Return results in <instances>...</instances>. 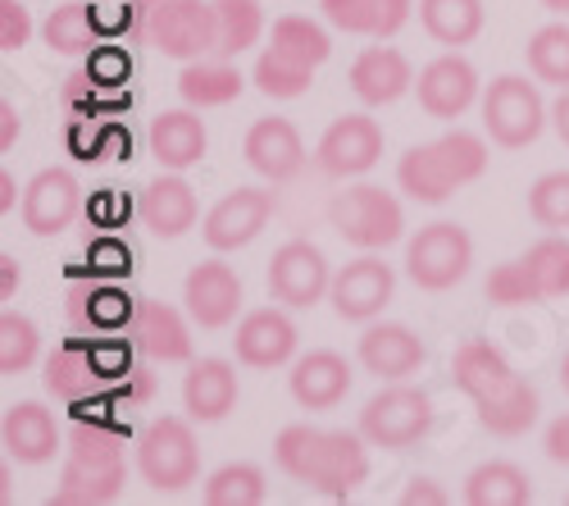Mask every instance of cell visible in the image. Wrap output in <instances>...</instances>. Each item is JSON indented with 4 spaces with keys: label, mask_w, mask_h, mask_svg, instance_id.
<instances>
[{
    "label": "cell",
    "mask_w": 569,
    "mask_h": 506,
    "mask_svg": "<svg viewBox=\"0 0 569 506\" xmlns=\"http://www.w3.org/2000/svg\"><path fill=\"white\" fill-rule=\"evenodd\" d=\"M451 375L456 388L473 401L479 410V425L497 438H519L529 434L538 420V393L510 370V360L483 343V338H469L456 347L451 356Z\"/></svg>",
    "instance_id": "cell-1"
},
{
    "label": "cell",
    "mask_w": 569,
    "mask_h": 506,
    "mask_svg": "<svg viewBox=\"0 0 569 506\" xmlns=\"http://www.w3.org/2000/svg\"><path fill=\"white\" fill-rule=\"evenodd\" d=\"M69 462L60 475V493L51 502L60 506H106L123 493L128 462H123V438L101 420H78L64 438Z\"/></svg>",
    "instance_id": "cell-2"
},
{
    "label": "cell",
    "mask_w": 569,
    "mask_h": 506,
    "mask_svg": "<svg viewBox=\"0 0 569 506\" xmlns=\"http://www.w3.org/2000/svg\"><path fill=\"white\" fill-rule=\"evenodd\" d=\"M141 41L182 65L214 56L219 46L214 6L210 0H141Z\"/></svg>",
    "instance_id": "cell-3"
},
{
    "label": "cell",
    "mask_w": 569,
    "mask_h": 506,
    "mask_svg": "<svg viewBox=\"0 0 569 506\" xmlns=\"http://www.w3.org/2000/svg\"><path fill=\"white\" fill-rule=\"evenodd\" d=\"M328 224L338 228L342 242H351L360 251H383V247L401 242L406 210L392 192L373 188V182H356V188H347L328 201Z\"/></svg>",
    "instance_id": "cell-4"
},
{
    "label": "cell",
    "mask_w": 569,
    "mask_h": 506,
    "mask_svg": "<svg viewBox=\"0 0 569 506\" xmlns=\"http://www.w3.org/2000/svg\"><path fill=\"white\" fill-rule=\"evenodd\" d=\"M137 470L156 493H182L201 475L197 434L182 416H160L137 438Z\"/></svg>",
    "instance_id": "cell-5"
},
{
    "label": "cell",
    "mask_w": 569,
    "mask_h": 506,
    "mask_svg": "<svg viewBox=\"0 0 569 506\" xmlns=\"http://www.w3.org/2000/svg\"><path fill=\"white\" fill-rule=\"evenodd\" d=\"M551 110L542 101L538 82L519 78V73H501L497 82H488L483 91V132L492 137L497 147L519 151V147H533L542 128H547Z\"/></svg>",
    "instance_id": "cell-6"
},
{
    "label": "cell",
    "mask_w": 569,
    "mask_h": 506,
    "mask_svg": "<svg viewBox=\"0 0 569 506\" xmlns=\"http://www.w3.org/2000/svg\"><path fill=\"white\" fill-rule=\"evenodd\" d=\"M433 429V401L429 393H419L410 384H392L383 393H373L360 410V434L369 438V447L383 452H406L415 447L423 434Z\"/></svg>",
    "instance_id": "cell-7"
},
{
    "label": "cell",
    "mask_w": 569,
    "mask_h": 506,
    "mask_svg": "<svg viewBox=\"0 0 569 506\" xmlns=\"http://www.w3.org/2000/svg\"><path fill=\"white\" fill-rule=\"evenodd\" d=\"M473 265V242L460 224L438 219V224H423L419 234L406 247V274L410 284L423 292H447L456 288Z\"/></svg>",
    "instance_id": "cell-8"
},
{
    "label": "cell",
    "mask_w": 569,
    "mask_h": 506,
    "mask_svg": "<svg viewBox=\"0 0 569 506\" xmlns=\"http://www.w3.org/2000/svg\"><path fill=\"white\" fill-rule=\"evenodd\" d=\"M378 160H383V128H378V119L369 115H342L323 128L319 147H315V165L319 173L328 178H360L369 173Z\"/></svg>",
    "instance_id": "cell-9"
},
{
    "label": "cell",
    "mask_w": 569,
    "mask_h": 506,
    "mask_svg": "<svg viewBox=\"0 0 569 506\" xmlns=\"http://www.w3.org/2000/svg\"><path fill=\"white\" fill-rule=\"evenodd\" d=\"M328 288H333V274H328V260L315 242L306 238H292L282 242L269 260V297L278 306H292V310H306L315 301L328 297Z\"/></svg>",
    "instance_id": "cell-10"
},
{
    "label": "cell",
    "mask_w": 569,
    "mask_h": 506,
    "mask_svg": "<svg viewBox=\"0 0 569 506\" xmlns=\"http://www.w3.org/2000/svg\"><path fill=\"white\" fill-rule=\"evenodd\" d=\"M110 384H114V375L106 370L97 347L64 343L60 351H51V360H46V388H51L60 401H69L78 416H87V406L106 410Z\"/></svg>",
    "instance_id": "cell-11"
},
{
    "label": "cell",
    "mask_w": 569,
    "mask_h": 506,
    "mask_svg": "<svg viewBox=\"0 0 569 506\" xmlns=\"http://www.w3.org/2000/svg\"><path fill=\"white\" fill-rule=\"evenodd\" d=\"M392 292H397L392 265H383L373 251H365L360 260H351V265H342L333 274L328 301H333V310L342 319H351V325H369V319L383 315V306L392 301Z\"/></svg>",
    "instance_id": "cell-12"
},
{
    "label": "cell",
    "mask_w": 569,
    "mask_h": 506,
    "mask_svg": "<svg viewBox=\"0 0 569 506\" xmlns=\"http://www.w3.org/2000/svg\"><path fill=\"white\" fill-rule=\"evenodd\" d=\"M273 192L269 188H232L228 197H219L201 224V234L210 242V251H237V247H251L264 224L273 219Z\"/></svg>",
    "instance_id": "cell-13"
},
{
    "label": "cell",
    "mask_w": 569,
    "mask_h": 506,
    "mask_svg": "<svg viewBox=\"0 0 569 506\" xmlns=\"http://www.w3.org/2000/svg\"><path fill=\"white\" fill-rule=\"evenodd\" d=\"M82 210V188L69 169H41L23 192V228L37 238H60Z\"/></svg>",
    "instance_id": "cell-14"
},
{
    "label": "cell",
    "mask_w": 569,
    "mask_h": 506,
    "mask_svg": "<svg viewBox=\"0 0 569 506\" xmlns=\"http://www.w3.org/2000/svg\"><path fill=\"white\" fill-rule=\"evenodd\" d=\"M415 91H419V110L429 119H460L473 101H479V73L465 56H438L419 69L415 78Z\"/></svg>",
    "instance_id": "cell-15"
},
{
    "label": "cell",
    "mask_w": 569,
    "mask_h": 506,
    "mask_svg": "<svg viewBox=\"0 0 569 506\" xmlns=\"http://www.w3.org/2000/svg\"><path fill=\"white\" fill-rule=\"evenodd\" d=\"M242 156H247V165H251L264 182H292V178L306 169V142H301L297 123L282 119V115L256 119V123L247 128Z\"/></svg>",
    "instance_id": "cell-16"
},
{
    "label": "cell",
    "mask_w": 569,
    "mask_h": 506,
    "mask_svg": "<svg viewBox=\"0 0 569 506\" xmlns=\"http://www.w3.org/2000/svg\"><path fill=\"white\" fill-rule=\"evenodd\" d=\"M182 301H187V315H192L201 329H228L237 319V310H242V279L232 274V265L206 260L187 274Z\"/></svg>",
    "instance_id": "cell-17"
},
{
    "label": "cell",
    "mask_w": 569,
    "mask_h": 506,
    "mask_svg": "<svg viewBox=\"0 0 569 506\" xmlns=\"http://www.w3.org/2000/svg\"><path fill=\"white\" fill-rule=\"evenodd\" d=\"M297 325L278 306H260L251 315H242V325H237V360L251 365V370H278V365H288L297 356Z\"/></svg>",
    "instance_id": "cell-18"
},
{
    "label": "cell",
    "mask_w": 569,
    "mask_h": 506,
    "mask_svg": "<svg viewBox=\"0 0 569 506\" xmlns=\"http://www.w3.org/2000/svg\"><path fill=\"white\" fill-rule=\"evenodd\" d=\"M137 210H141V224H147L151 234L164 238V242L182 238L187 228H197V219H201L197 188L182 173H173V169H164L156 182H147V192H141Z\"/></svg>",
    "instance_id": "cell-19"
},
{
    "label": "cell",
    "mask_w": 569,
    "mask_h": 506,
    "mask_svg": "<svg viewBox=\"0 0 569 506\" xmlns=\"http://www.w3.org/2000/svg\"><path fill=\"white\" fill-rule=\"evenodd\" d=\"M128 343L137 351H147L151 360H192V329H187V319L156 301V297H137V310H132V325L123 329Z\"/></svg>",
    "instance_id": "cell-20"
},
{
    "label": "cell",
    "mask_w": 569,
    "mask_h": 506,
    "mask_svg": "<svg viewBox=\"0 0 569 506\" xmlns=\"http://www.w3.org/2000/svg\"><path fill=\"white\" fill-rule=\"evenodd\" d=\"M0 438H6L10 462L19 466H41L64 447V434L56 425V416L41 401H14L6 406V420H0Z\"/></svg>",
    "instance_id": "cell-21"
},
{
    "label": "cell",
    "mask_w": 569,
    "mask_h": 506,
    "mask_svg": "<svg viewBox=\"0 0 569 506\" xmlns=\"http://www.w3.org/2000/svg\"><path fill=\"white\" fill-rule=\"evenodd\" d=\"M365 434L356 429H328L323 438V456H319V475H315V493L328 502H347L365 479H369V452H365Z\"/></svg>",
    "instance_id": "cell-22"
},
{
    "label": "cell",
    "mask_w": 569,
    "mask_h": 506,
    "mask_svg": "<svg viewBox=\"0 0 569 506\" xmlns=\"http://www.w3.org/2000/svg\"><path fill=\"white\" fill-rule=\"evenodd\" d=\"M288 388H292L297 406H306V410H333V406L351 393V365H347V356H338V351L315 347V351H306V356L292 365Z\"/></svg>",
    "instance_id": "cell-23"
},
{
    "label": "cell",
    "mask_w": 569,
    "mask_h": 506,
    "mask_svg": "<svg viewBox=\"0 0 569 506\" xmlns=\"http://www.w3.org/2000/svg\"><path fill=\"white\" fill-rule=\"evenodd\" d=\"M356 356H360V365L369 375H378V379H388V384H397V379H410L423 360H429V351H423V343L406 329V325H369L365 334H360V347H356Z\"/></svg>",
    "instance_id": "cell-24"
},
{
    "label": "cell",
    "mask_w": 569,
    "mask_h": 506,
    "mask_svg": "<svg viewBox=\"0 0 569 506\" xmlns=\"http://www.w3.org/2000/svg\"><path fill=\"white\" fill-rule=\"evenodd\" d=\"M410 87H415V69L401 51H392V46H369V51H360L351 65V91L360 97V106H373V110L392 106Z\"/></svg>",
    "instance_id": "cell-25"
},
{
    "label": "cell",
    "mask_w": 569,
    "mask_h": 506,
    "mask_svg": "<svg viewBox=\"0 0 569 506\" xmlns=\"http://www.w3.org/2000/svg\"><path fill=\"white\" fill-rule=\"evenodd\" d=\"M182 406L197 425H219L237 406V370L223 356L192 360V370L182 379Z\"/></svg>",
    "instance_id": "cell-26"
},
{
    "label": "cell",
    "mask_w": 569,
    "mask_h": 506,
    "mask_svg": "<svg viewBox=\"0 0 569 506\" xmlns=\"http://www.w3.org/2000/svg\"><path fill=\"white\" fill-rule=\"evenodd\" d=\"M206 147H210V137H206V123H201V115L192 106L187 110H164V115L151 119V156L164 169L182 173V169L201 165Z\"/></svg>",
    "instance_id": "cell-27"
},
{
    "label": "cell",
    "mask_w": 569,
    "mask_h": 506,
    "mask_svg": "<svg viewBox=\"0 0 569 506\" xmlns=\"http://www.w3.org/2000/svg\"><path fill=\"white\" fill-rule=\"evenodd\" d=\"M242 87H247L242 69H237L232 60H223V56H201L192 65H182V73H178V97L192 110L228 106V101L242 97Z\"/></svg>",
    "instance_id": "cell-28"
},
{
    "label": "cell",
    "mask_w": 569,
    "mask_h": 506,
    "mask_svg": "<svg viewBox=\"0 0 569 506\" xmlns=\"http://www.w3.org/2000/svg\"><path fill=\"white\" fill-rule=\"evenodd\" d=\"M101 28H97V6L91 0H64L46 14L41 23V41L51 46L56 56H97L101 51Z\"/></svg>",
    "instance_id": "cell-29"
},
{
    "label": "cell",
    "mask_w": 569,
    "mask_h": 506,
    "mask_svg": "<svg viewBox=\"0 0 569 506\" xmlns=\"http://www.w3.org/2000/svg\"><path fill=\"white\" fill-rule=\"evenodd\" d=\"M397 182H401V192L419 206H447L451 192H456V178L447 173L438 147H410L401 160H397Z\"/></svg>",
    "instance_id": "cell-30"
},
{
    "label": "cell",
    "mask_w": 569,
    "mask_h": 506,
    "mask_svg": "<svg viewBox=\"0 0 569 506\" xmlns=\"http://www.w3.org/2000/svg\"><path fill=\"white\" fill-rule=\"evenodd\" d=\"M483 0H419V23L438 46H469L473 37L483 32Z\"/></svg>",
    "instance_id": "cell-31"
},
{
    "label": "cell",
    "mask_w": 569,
    "mask_h": 506,
    "mask_svg": "<svg viewBox=\"0 0 569 506\" xmlns=\"http://www.w3.org/2000/svg\"><path fill=\"white\" fill-rule=\"evenodd\" d=\"M465 502L469 506H529L533 484L515 462H483L465 479Z\"/></svg>",
    "instance_id": "cell-32"
},
{
    "label": "cell",
    "mask_w": 569,
    "mask_h": 506,
    "mask_svg": "<svg viewBox=\"0 0 569 506\" xmlns=\"http://www.w3.org/2000/svg\"><path fill=\"white\" fill-rule=\"evenodd\" d=\"M214 19H219V46L214 56L237 60L242 51L264 37V10L260 0H214Z\"/></svg>",
    "instance_id": "cell-33"
},
{
    "label": "cell",
    "mask_w": 569,
    "mask_h": 506,
    "mask_svg": "<svg viewBox=\"0 0 569 506\" xmlns=\"http://www.w3.org/2000/svg\"><path fill=\"white\" fill-rule=\"evenodd\" d=\"M269 46H273V51H282V56L301 60V65H310V69H319L328 56H333V41H328V32H323L315 19H306V14H282V19H273Z\"/></svg>",
    "instance_id": "cell-34"
},
{
    "label": "cell",
    "mask_w": 569,
    "mask_h": 506,
    "mask_svg": "<svg viewBox=\"0 0 569 506\" xmlns=\"http://www.w3.org/2000/svg\"><path fill=\"white\" fill-rule=\"evenodd\" d=\"M323 438L328 429H315V425H288L273 443V462L282 475H292L297 484H315L319 475V456H323Z\"/></svg>",
    "instance_id": "cell-35"
},
{
    "label": "cell",
    "mask_w": 569,
    "mask_h": 506,
    "mask_svg": "<svg viewBox=\"0 0 569 506\" xmlns=\"http://www.w3.org/2000/svg\"><path fill=\"white\" fill-rule=\"evenodd\" d=\"M264 493V470L251 462H228L206 479V506H260Z\"/></svg>",
    "instance_id": "cell-36"
},
{
    "label": "cell",
    "mask_w": 569,
    "mask_h": 506,
    "mask_svg": "<svg viewBox=\"0 0 569 506\" xmlns=\"http://www.w3.org/2000/svg\"><path fill=\"white\" fill-rule=\"evenodd\" d=\"M310 78H315L310 65H301V60H292V56H282V51H273V46H264V56L256 60V73H251V82L264 91L269 101H297V97H306V91H310Z\"/></svg>",
    "instance_id": "cell-37"
},
{
    "label": "cell",
    "mask_w": 569,
    "mask_h": 506,
    "mask_svg": "<svg viewBox=\"0 0 569 506\" xmlns=\"http://www.w3.org/2000/svg\"><path fill=\"white\" fill-rule=\"evenodd\" d=\"M529 73L538 82H551V87H569V19L565 23H547L529 37Z\"/></svg>",
    "instance_id": "cell-38"
},
{
    "label": "cell",
    "mask_w": 569,
    "mask_h": 506,
    "mask_svg": "<svg viewBox=\"0 0 569 506\" xmlns=\"http://www.w3.org/2000/svg\"><path fill=\"white\" fill-rule=\"evenodd\" d=\"M438 156H442V165H447V173L456 178V188H465V182H473V178H483L488 173V160H492V151H488V142L479 132H469V128H451V132H442L438 137Z\"/></svg>",
    "instance_id": "cell-39"
},
{
    "label": "cell",
    "mask_w": 569,
    "mask_h": 506,
    "mask_svg": "<svg viewBox=\"0 0 569 506\" xmlns=\"http://www.w3.org/2000/svg\"><path fill=\"white\" fill-rule=\"evenodd\" d=\"M525 265H529V274H533L542 301L569 297V238L551 234V238L533 242V247L525 251Z\"/></svg>",
    "instance_id": "cell-40"
},
{
    "label": "cell",
    "mask_w": 569,
    "mask_h": 506,
    "mask_svg": "<svg viewBox=\"0 0 569 506\" xmlns=\"http://www.w3.org/2000/svg\"><path fill=\"white\" fill-rule=\"evenodd\" d=\"M529 215L533 224L551 228V234H565L569 228V169H551L529 188Z\"/></svg>",
    "instance_id": "cell-41"
},
{
    "label": "cell",
    "mask_w": 569,
    "mask_h": 506,
    "mask_svg": "<svg viewBox=\"0 0 569 506\" xmlns=\"http://www.w3.org/2000/svg\"><path fill=\"white\" fill-rule=\"evenodd\" d=\"M37 325L19 310H6L0 315V375H23L28 365L37 360Z\"/></svg>",
    "instance_id": "cell-42"
},
{
    "label": "cell",
    "mask_w": 569,
    "mask_h": 506,
    "mask_svg": "<svg viewBox=\"0 0 569 506\" xmlns=\"http://www.w3.org/2000/svg\"><path fill=\"white\" fill-rule=\"evenodd\" d=\"M483 292H488V301H492V306H501V310H515V306H538V301H542V292H538V284H533V274H529V265H525V256L497 265V269L488 274Z\"/></svg>",
    "instance_id": "cell-43"
},
{
    "label": "cell",
    "mask_w": 569,
    "mask_h": 506,
    "mask_svg": "<svg viewBox=\"0 0 569 506\" xmlns=\"http://www.w3.org/2000/svg\"><path fill=\"white\" fill-rule=\"evenodd\" d=\"M91 301H97V306H73V310L87 315L97 329H128V325H132V310H137L132 297H119V292L106 288V292H97Z\"/></svg>",
    "instance_id": "cell-44"
},
{
    "label": "cell",
    "mask_w": 569,
    "mask_h": 506,
    "mask_svg": "<svg viewBox=\"0 0 569 506\" xmlns=\"http://www.w3.org/2000/svg\"><path fill=\"white\" fill-rule=\"evenodd\" d=\"M323 19L342 28V32H360V37H373V10L369 0H319Z\"/></svg>",
    "instance_id": "cell-45"
},
{
    "label": "cell",
    "mask_w": 569,
    "mask_h": 506,
    "mask_svg": "<svg viewBox=\"0 0 569 506\" xmlns=\"http://www.w3.org/2000/svg\"><path fill=\"white\" fill-rule=\"evenodd\" d=\"M32 37V14L19 0H0V51H19Z\"/></svg>",
    "instance_id": "cell-46"
},
{
    "label": "cell",
    "mask_w": 569,
    "mask_h": 506,
    "mask_svg": "<svg viewBox=\"0 0 569 506\" xmlns=\"http://www.w3.org/2000/svg\"><path fill=\"white\" fill-rule=\"evenodd\" d=\"M369 10H373V37L388 41V37H397L410 23L415 0H369Z\"/></svg>",
    "instance_id": "cell-47"
},
{
    "label": "cell",
    "mask_w": 569,
    "mask_h": 506,
    "mask_svg": "<svg viewBox=\"0 0 569 506\" xmlns=\"http://www.w3.org/2000/svg\"><path fill=\"white\" fill-rule=\"evenodd\" d=\"M401 506H447V493L438 488V479H410L401 488Z\"/></svg>",
    "instance_id": "cell-48"
},
{
    "label": "cell",
    "mask_w": 569,
    "mask_h": 506,
    "mask_svg": "<svg viewBox=\"0 0 569 506\" xmlns=\"http://www.w3.org/2000/svg\"><path fill=\"white\" fill-rule=\"evenodd\" d=\"M542 447H547V456H551L556 466H569V416H556V420L547 425Z\"/></svg>",
    "instance_id": "cell-49"
},
{
    "label": "cell",
    "mask_w": 569,
    "mask_h": 506,
    "mask_svg": "<svg viewBox=\"0 0 569 506\" xmlns=\"http://www.w3.org/2000/svg\"><path fill=\"white\" fill-rule=\"evenodd\" d=\"M551 128H556V137H560V142L569 147V87L560 91V97H556V106H551Z\"/></svg>",
    "instance_id": "cell-50"
},
{
    "label": "cell",
    "mask_w": 569,
    "mask_h": 506,
    "mask_svg": "<svg viewBox=\"0 0 569 506\" xmlns=\"http://www.w3.org/2000/svg\"><path fill=\"white\" fill-rule=\"evenodd\" d=\"M14 137H19V115H14V106L6 101V106H0V151H10Z\"/></svg>",
    "instance_id": "cell-51"
},
{
    "label": "cell",
    "mask_w": 569,
    "mask_h": 506,
    "mask_svg": "<svg viewBox=\"0 0 569 506\" xmlns=\"http://www.w3.org/2000/svg\"><path fill=\"white\" fill-rule=\"evenodd\" d=\"M14 288H19V260L14 256H0V297H14Z\"/></svg>",
    "instance_id": "cell-52"
},
{
    "label": "cell",
    "mask_w": 569,
    "mask_h": 506,
    "mask_svg": "<svg viewBox=\"0 0 569 506\" xmlns=\"http://www.w3.org/2000/svg\"><path fill=\"white\" fill-rule=\"evenodd\" d=\"M10 210H14V178L0 173V215H10Z\"/></svg>",
    "instance_id": "cell-53"
},
{
    "label": "cell",
    "mask_w": 569,
    "mask_h": 506,
    "mask_svg": "<svg viewBox=\"0 0 569 506\" xmlns=\"http://www.w3.org/2000/svg\"><path fill=\"white\" fill-rule=\"evenodd\" d=\"M542 6H547V10H556L560 19H569V0H542Z\"/></svg>",
    "instance_id": "cell-54"
},
{
    "label": "cell",
    "mask_w": 569,
    "mask_h": 506,
    "mask_svg": "<svg viewBox=\"0 0 569 506\" xmlns=\"http://www.w3.org/2000/svg\"><path fill=\"white\" fill-rule=\"evenodd\" d=\"M560 388H565V393H569V351H565V356H560Z\"/></svg>",
    "instance_id": "cell-55"
},
{
    "label": "cell",
    "mask_w": 569,
    "mask_h": 506,
    "mask_svg": "<svg viewBox=\"0 0 569 506\" xmlns=\"http://www.w3.org/2000/svg\"><path fill=\"white\" fill-rule=\"evenodd\" d=\"M565 502H569V497H565Z\"/></svg>",
    "instance_id": "cell-56"
}]
</instances>
